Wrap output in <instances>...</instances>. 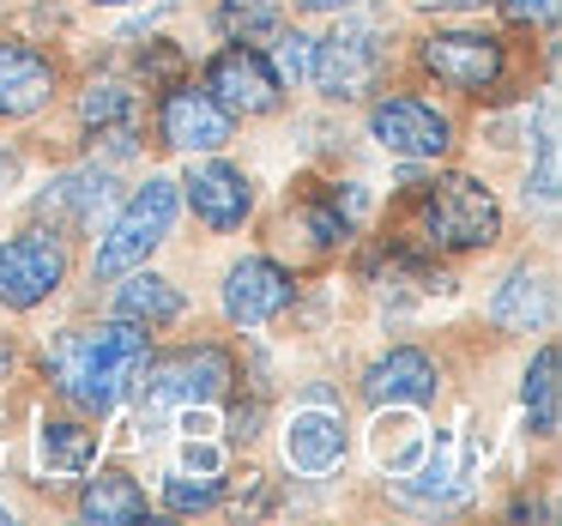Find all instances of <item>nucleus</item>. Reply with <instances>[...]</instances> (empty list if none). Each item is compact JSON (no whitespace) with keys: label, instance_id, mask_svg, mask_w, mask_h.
I'll list each match as a JSON object with an SVG mask.
<instances>
[{"label":"nucleus","instance_id":"15","mask_svg":"<svg viewBox=\"0 0 562 526\" xmlns=\"http://www.w3.org/2000/svg\"><path fill=\"white\" fill-rule=\"evenodd\" d=\"M363 393L375 405H429L441 393V376H436V363H429L417 345H400V351H387V357H375L369 363V376H363Z\"/></svg>","mask_w":562,"mask_h":526},{"label":"nucleus","instance_id":"35","mask_svg":"<svg viewBox=\"0 0 562 526\" xmlns=\"http://www.w3.org/2000/svg\"><path fill=\"white\" fill-rule=\"evenodd\" d=\"M0 369H7V345H0Z\"/></svg>","mask_w":562,"mask_h":526},{"label":"nucleus","instance_id":"30","mask_svg":"<svg viewBox=\"0 0 562 526\" xmlns=\"http://www.w3.org/2000/svg\"><path fill=\"white\" fill-rule=\"evenodd\" d=\"M182 472H224V454L212 448V441H182Z\"/></svg>","mask_w":562,"mask_h":526},{"label":"nucleus","instance_id":"31","mask_svg":"<svg viewBox=\"0 0 562 526\" xmlns=\"http://www.w3.org/2000/svg\"><path fill=\"white\" fill-rule=\"evenodd\" d=\"M502 7L514 25H550V13H557V0H502Z\"/></svg>","mask_w":562,"mask_h":526},{"label":"nucleus","instance_id":"25","mask_svg":"<svg viewBox=\"0 0 562 526\" xmlns=\"http://www.w3.org/2000/svg\"><path fill=\"white\" fill-rule=\"evenodd\" d=\"M218 502H224L218 472H182V466H176V472L164 478V508L170 514H212Z\"/></svg>","mask_w":562,"mask_h":526},{"label":"nucleus","instance_id":"1","mask_svg":"<svg viewBox=\"0 0 562 526\" xmlns=\"http://www.w3.org/2000/svg\"><path fill=\"white\" fill-rule=\"evenodd\" d=\"M146 327L139 321H110V327H79L61 333L43 357L55 393L67 405H79L86 417H103L122 405V393L134 388V376L146 369Z\"/></svg>","mask_w":562,"mask_h":526},{"label":"nucleus","instance_id":"16","mask_svg":"<svg viewBox=\"0 0 562 526\" xmlns=\"http://www.w3.org/2000/svg\"><path fill=\"white\" fill-rule=\"evenodd\" d=\"M550 309H557L550 272H532V260H520V267L502 279V291L490 296V321H496L502 333H532V327H544Z\"/></svg>","mask_w":562,"mask_h":526},{"label":"nucleus","instance_id":"29","mask_svg":"<svg viewBox=\"0 0 562 526\" xmlns=\"http://www.w3.org/2000/svg\"><path fill=\"white\" fill-rule=\"evenodd\" d=\"M557 206V127L544 110V134H538V176H526V206Z\"/></svg>","mask_w":562,"mask_h":526},{"label":"nucleus","instance_id":"10","mask_svg":"<svg viewBox=\"0 0 562 526\" xmlns=\"http://www.w3.org/2000/svg\"><path fill=\"white\" fill-rule=\"evenodd\" d=\"M291 296H296V279L267 255H243L224 272V315L236 327H267V321H279L291 309Z\"/></svg>","mask_w":562,"mask_h":526},{"label":"nucleus","instance_id":"34","mask_svg":"<svg viewBox=\"0 0 562 526\" xmlns=\"http://www.w3.org/2000/svg\"><path fill=\"white\" fill-rule=\"evenodd\" d=\"M91 7H134V0H91Z\"/></svg>","mask_w":562,"mask_h":526},{"label":"nucleus","instance_id":"27","mask_svg":"<svg viewBox=\"0 0 562 526\" xmlns=\"http://www.w3.org/2000/svg\"><path fill=\"white\" fill-rule=\"evenodd\" d=\"M79 115H86V127H127L134 122V91H122V86H91L86 91V103H79Z\"/></svg>","mask_w":562,"mask_h":526},{"label":"nucleus","instance_id":"26","mask_svg":"<svg viewBox=\"0 0 562 526\" xmlns=\"http://www.w3.org/2000/svg\"><path fill=\"white\" fill-rule=\"evenodd\" d=\"M218 31L236 43L279 31V0H218Z\"/></svg>","mask_w":562,"mask_h":526},{"label":"nucleus","instance_id":"23","mask_svg":"<svg viewBox=\"0 0 562 526\" xmlns=\"http://www.w3.org/2000/svg\"><path fill=\"white\" fill-rule=\"evenodd\" d=\"M412 405H387V412L375 417V460L387 466V472H412L417 460H424V424L417 417H405Z\"/></svg>","mask_w":562,"mask_h":526},{"label":"nucleus","instance_id":"13","mask_svg":"<svg viewBox=\"0 0 562 526\" xmlns=\"http://www.w3.org/2000/svg\"><path fill=\"white\" fill-rule=\"evenodd\" d=\"M55 98V61L37 43H0V122H25Z\"/></svg>","mask_w":562,"mask_h":526},{"label":"nucleus","instance_id":"19","mask_svg":"<svg viewBox=\"0 0 562 526\" xmlns=\"http://www.w3.org/2000/svg\"><path fill=\"white\" fill-rule=\"evenodd\" d=\"M146 490L134 484L127 472H98L86 484V496H79V514H86L91 526H134V521H146Z\"/></svg>","mask_w":562,"mask_h":526},{"label":"nucleus","instance_id":"24","mask_svg":"<svg viewBox=\"0 0 562 526\" xmlns=\"http://www.w3.org/2000/svg\"><path fill=\"white\" fill-rule=\"evenodd\" d=\"M284 224H296L303 231V243L315 248V255H327V248H339L345 236H351V212L339 206V194H308V200H296V212Z\"/></svg>","mask_w":562,"mask_h":526},{"label":"nucleus","instance_id":"11","mask_svg":"<svg viewBox=\"0 0 562 526\" xmlns=\"http://www.w3.org/2000/svg\"><path fill=\"white\" fill-rule=\"evenodd\" d=\"M176 188L188 194V206H194V219L206 224V231H236V224L255 212V182L224 158H200Z\"/></svg>","mask_w":562,"mask_h":526},{"label":"nucleus","instance_id":"36","mask_svg":"<svg viewBox=\"0 0 562 526\" xmlns=\"http://www.w3.org/2000/svg\"><path fill=\"white\" fill-rule=\"evenodd\" d=\"M0 526H7V502H0Z\"/></svg>","mask_w":562,"mask_h":526},{"label":"nucleus","instance_id":"20","mask_svg":"<svg viewBox=\"0 0 562 526\" xmlns=\"http://www.w3.org/2000/svg\"><path fill=\"white\" fill-rule=\"evenodd\" d=\"M520 405H526V424H532L538 441L557 436L562 424V381H557V345H538V357L526 363L520 381Z\"/></svg>","mask_w":562,"mask_h":526},{"label":"nucleus","instance_id":"17","mask_svg":"<svg viewBox=\"0 0 562 526\" xmlns=\"http://www.w3.org/2000/svg\"><path fill=\"white\" fill-rule=\"evenodd\" d=\"M412 472H417V484H412L417 502H460L472 490V448L465 441H441L436 454L424 448V460Z\"/></svg>","mask_w":562,"mask_h":526},{"label":"nucleus","instance_id":"22","mask_svg":"<svg viewBox=\"0 0 562 526\" xmlns=\"http://www.w3.org/2000/svg\"><path fill=\"white\" fill-rule=\"evenodd\" d=\"M182 309H188L182 291H176L170 279H158V272H134V279L115 291V315H122V321H139V327H170Z\"/></svg>","mask_w":562,"mask_h":526},{"label":"nucleus","instance_id":"21","mask_svg":"<svg viewBox=\"0 0 562 526\" xmlns=\"http://www.w3.org/2000/svg\"><path fill=\"white\" fill-rule=\"evenodd\" d=\"M37 454H43V466H49V472L79 478V472H91V460H98V429L79 424V417H43Z\"/></svg>","mask_w":562,"mask_h":526},{"label":"nucleus","instance_id":"7","mask_svg":"<svg viewBox=\"0 0 562 526\" xmlns=\"http://www.w3.org/2000/svg\"><path fill=\"white\" fill-rule=\"evenodd\" d=\"M417 61L436 86L484 98V91H496L508 55H502V37H490V31H436V37L417 43Z\"/></svg>","mask_w":562,"mask_h":526},{"label":"nucleus","instance_id":"14","mask_svg":"<svg viewBox=\"0 0 562 526\" xmlns=\"http://www.w3.org/2000/svg\"><path fill=\"white\" fill-rule=\"evenodd\" d=\"M279 441H284V466L291 472L321 478L345 460V417L327 412V405H303V412H291Z\"/></svg>","mask_w":562,"mask_h":526},{"label":"nucleus","instance_id":"28","mask_svg":"<svg viewBox=\"0 0 562 526\" xmlns=\"http://www.w3.org/2000/svg\"><path fill=\"white\" fill-rule=\"evenodd\" d=\"M272 74H279V86H303L308 79V61H315V37H303V31H279V43H272Z\"/></svg>","mask_w":562,"mask_h":526},{"label":"nucleus","instance_id":"5","mask_svg":"<svg viewBox=\"0 0 562 526\" xmlns=\"http://www.w3.org/2000/svg\"><path fill=\"white\" fill-rule=\"evenodd\" d=\"M151 363V357H146ZM236 381V357L224 351V345H182V351H170L164 363L146 369V412H170V405H212L224 400Z\"/></svg>","mask_w":562,"mask_h":526},{"label":"nucleus","instance_id":"18","mask_svg":"<svg viewBox=\"0 0 562 526\" xmlns=\"http://www.w3.org/2000/svg\"><path fill=\"white\" fill-rule=\"evenodd\" d=\"M103 200H110V176L103 170H67V176H55V182L37 194V212L55 219V224H86Z\"/></svg>","mask_w":562,"mask_h":526},{"label":"nucleus","instance_id":"3","mask_svg":"<svg viewBox=\"0 0 562 526\" xmlns=\"http://www.w3.org/2000/svg\"><path fill=\"white\" fill-rule=\"evenodd\" d=\"M176 206H182V188H176L170 176H151L146 188H134V200L115 212V224L103 231L98 255H91L98 279H122V272H134L139 260H146L151 248L164 243V236H170Z\"/></svg>","mask_w":562,"mask_h":526},{"label":"nucleus","instance_id":"4","mask_svg":"<svg viewBox=\"0 0 562 526\" xmlns=\"http://www.w3.org/2000/svg\"><path fill=\"white\" fill-rule=\"evenodd\" d=\"M381 67H387V43L369 19H345L327 37L315 43V61H308V79L321 86L327 103H357L375 91Z\"/></svg>","mask_w":562,"mask_h":526},{"label":"nucleus","instance_id":"6","mask_svg":"<svg viewBox=\"0 0 562 526\" xmlns=\"http://www.w3.org/2000/svg\"><path fill=\"white\" fill-rule=\"evenodd\" d=\"M67 243L55 231H19L0 243V303L7 309H37L67 284Z\"/></svg>","mask_w":562,"mask_h":526},{"label":"nucleus","instance_id":"2","mask_svg":"<svg viewBox=\"0 0 562 526\" xmlns=\"http://www.w3.org/2000/svg\"><path fill=\"white\" fill-rule=\"evenodd\" d=\"M417 236L429 248H448V255H472L502 236V206L477 176H441L417 206Z\"/></svg>","mask_w":562,"mask_h":526},{"label":"nucleus","instance_id":"9","mask_svg":"<svg viewBox=\"0 0 562 526\" xmlns=\"http://www.w3.org/2000/svg\"><path fill=\"white\" fill-rule=\"evenodd\" d=\"M206 91H212V103H218L224 115H272L284 103V86H279V74H272V61L260 49H248V43H231L224 55H212V67H206Z\"/></svg>","mask_w":562,"mask_h":526},{"label":"nucleus","instance_id":"12","mask_svg":"<svg viewBox=\"0 0 562 526\" xmlns=\"http://www.w3.org/2000/svg\"><path fill=\"white\" fill-rule=\"evenodd\" d=\"M158 134L170 152H218L231 139V115L212 103L206 86H170L158 103Z\"/></svg>","mask_w":562,"mask_h":526},{"label":"nucleus","instance_id":"33","mask_svg":"<svg viewBox=\"0 0 562 526\" xmlns=\"http://www.w3.org/2000/svg\"><path fill=\"white\" fill-rule=\"evenodd\" d=\"M308 13H339V7H351V0H303Z\"/></svg>","mask_w":562,"mask_h":526},{"label":"nucleus","instance_id":"32","mask_svg":"<svg viewBox=\"0 0 562 526\" xmlns=\"http://www.w3.org/2000/svg\"><path fill=\"white\" fill-rule=\"evenodd\" d=\"M424 13H484L490 0H417Z\"/></svg>","mask_w":562,"mask_h":526},{"label":"nucleus","instance_id":"8","mask_svg":"<svg viewBox=\"0 0 562 526\" xmlns=\"http://www.w3.org/2000/svg\"><path fill=\"white\" fill-rule=\"evenodd\" d=\"M369 139H375L381 152H393V158H448L453 122L429 98L387 91V98L369 110Z\"/></svg>","mask_w":562,"mask_h":526}]
</instances>
